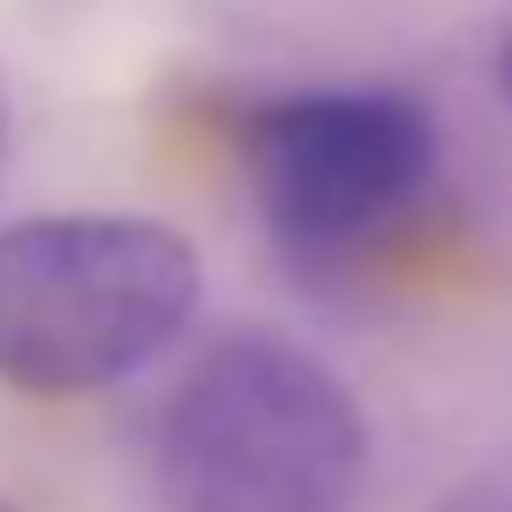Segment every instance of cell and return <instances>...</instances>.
Wrapping results in <instances>:
<instances>
[{
  "label": "cell",
  "mask_w": 512,
  "mask_h": 512,
  "mask_svg": "<svg viewBox=\"0 0 512 512\" xmlns=\"http://www.w3.org/2000/svg\"><path fill=\"white\" fill-rule=\"evenodd\" d=\"M196 294V249L144 211L0 226V384L31 400L106 392L189 332Z\"/></svg>",
  "instance_id": "cell-1"
},
{
  "label": "cell",
  "mask_w": 512,
  "mask_h": 512,
  "mask_svg": "<svg viewBox=\"0 0 512 512\" xmlns=\"http://www.w3.org/2000/svg\"><path fill=\"white\" fill-rule=\"evenodd\" d=\"M362 475L354 392L279 332L204 347L159 415V490L174 512H347Z\"/></svg>",
  "instance_id": "cell-2"
},
{
  "label": "cell",
  "mask_w": 512,
  "mask_h": 512,
  "mask_svg": "<svg viewBox=\"0 0 512 512\" xmlns=\"http://www.w3.org/2000/svg\"><path fill=\"white\" fill-rule=\"evenodd\" d=\"M241 181L294 264H347L430 196L437 121L407 91H294L241 121Z\"/></svg>",
  "instance_id": "cell-3"
},
{
  "label": "cell",
  "mask_w": 512,
  "mask_h": 512,
  "mask_svg": "<svg viewBox=\"0 0 512 512\" xmlns=\"http://www.w3.org/2000/svg\"><path fill=\"white\" fill-rule=\"evenodd\" d=\"M0 151H8V83H0Z\"/></svg>",
  "instance_id": "cell-4"
},
{
  "label": "cell",
  "mask_w": 512,
  "mask_h": 512,
  "mask_svg": "<svg viewBox=\"0 0 512 512\" xmlns=\"http://www.w3.org/2000/svg\"><path fill=\"white\" fill-rule=\"evenodd\" d=\"M497 76H505V98H512V38H505V61H497Z\"/></svg>",
  "instance_id": "cell-5"
},
{
  "label": "cell",
  "mask_w": 512,
  "mask_h": 512,
  "mask_svg": "<svg viewBox=\"0 0 512 512\" xmlns=\"http://www.w3.org/2000/svg\"><path fill=\"white\" fill-rule=\"evenodd\" d=\"M0 512H16V505H8V497H0Z\"/></svg>",
  "instance_id": "cell-6"
}]
</instances>
